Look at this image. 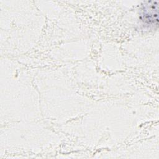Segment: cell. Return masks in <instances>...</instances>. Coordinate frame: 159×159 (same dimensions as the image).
Instances as JSON below:
<instances>
[{"label": "cell", "instance_id": "6da1fadb", "mask_svg": "<svg viewBox=\"0 0 159 159\" xmlns=\"http://www.w3.org/2000/svg\"><path fill=\"white\" fill-rule=\"evenodd\" d=\"M140 19L142 25L149 29L158 27V3L156 1H147L142 5Z\"/></svg>", "mask_w": 159, "mask_h": 159}]
</instances>
